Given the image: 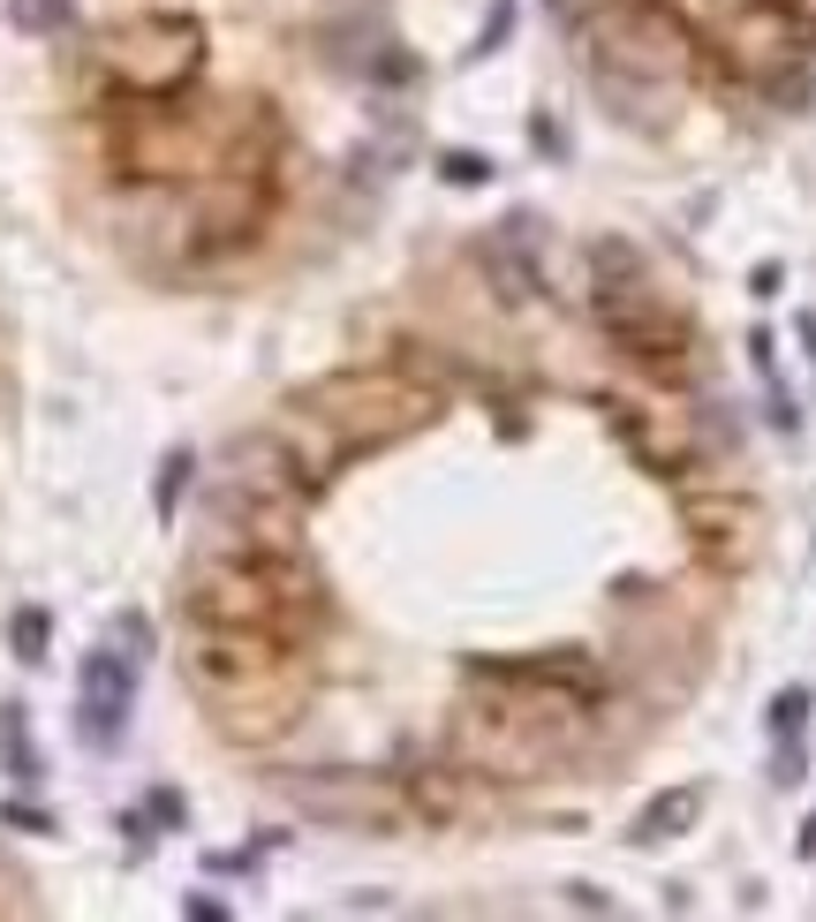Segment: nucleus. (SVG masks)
I'll return each instance as SVG.
<instances>
[{
    "instance_id": "1",
    "label": "nucleus",
    "mask_w": 816,
    "mask_h": 922,
    "mask_svg": "<svg viewBox=\"0 0 816 922\" xmlns=\"http://www.w3.org/2000/svg\"><path fill=\"white\" fill-rule=\"evenodd\" d=\"M296 613H318L302 552H227L213 545L189 575V621L205 628H272L288 635Z\"/></svg>"
},
{
    "instance_id": "2",
    "label": "nucleus",
    "mask_w": 816,
    "mask_h": 922,
    "mask_svg": "<svg viewBox=\"0 0 816 922\" xmlns=\"http://www.w3.org/2000/svg\"><path fill=\"white\" fill-rule=\"evenodd\" d=\"M590 31H598V45H620L636 69H681L688 45H695L688 23L665 8V0H620V8H605Z\"/></svg>"
},
{
    "instance_id": "3",
    "label": "nucleus",
    "mask_w": 816,
    "mask_h": 922,
    "mask_svg": "<svg viewBox=\"0 0 816 922\" xmlns=\"http://www.w3.org/2000/svg\"><path fill=\"white\" fill-rule=\"evenodd\" d=\"M130 696H136L130 658H122V650H99V658L84 666V734H91V741H114V734H122Z\"/></svg>"
},
{
    "instance_id": "4",
    "label": "nucleus",
    "mask_w": 816,
    "mask_h": 922,
    "mask_svg": "<svg viewBox=\"0 0 816 922\" xmlns=\"http://www.w3.org/2000/svg\"><path fill=\"white\" fill-rule=\"evenodd\" d=\"M695 809H703V795H695V787H673V795H658L643 817H636V839H673Z\"/></svg>"
},
{
    "instance_id": "5",
    "label": "nucleus",
    "mask_w": 816,
    "mask_h": 922,
    "mask_svg": "<svg viewBox=\"0 0 816 922\" xmlns=\"http://www.w3.org/2000/svg\"><path fill=\"white\" fill-rule=\"evenodd\" d=\"M16 23L23 31H53V23H69V8L61 0H16Z\"/></svg>"
},
{
    "instance_id": "6",
    "label": "nucleus",
    "mask_w": 816,
    "mask_h": 922,
    "mask_svg": "<svg viewBox=\"0 0 816 922\" xmlns=\"http://www.w3.org/2000/svg\"><path fill=\"white\" fill-rule=\"evenodd\" d=\"M802 718H809V696H802V688H786V696L772 704V726H778V734H794Z\"/></svg>"
},
{
    "instance_id": "7",
    "label": "nucleus",
    "mask_w": 816,
    "mask_h": 922,
    "mask_svg": "<svg viewBox=\"0 0 816 922\" xmlns=\"http://www.w3.org/2000/svg\"><path fill=\"white\" fill-rule=\"evenodd\" d=\"M16 643H23V658H45V613H23V621H16Z\"/></svg>"
},
{
    "instance_id": "8",
    "label": "nucleus",
    "mask_w": 816,
    "mask_h": 922,
    "mask_svg": "<svg viewBox=\"0 0 816 922\" xmlns=\"http://www.w3.org/2000/svg\"><path fill=\"white\" fill-rule=\"evenodd\" d=\"M446 182H484V160H446Z\"/></svg>"
}]
</instances>
